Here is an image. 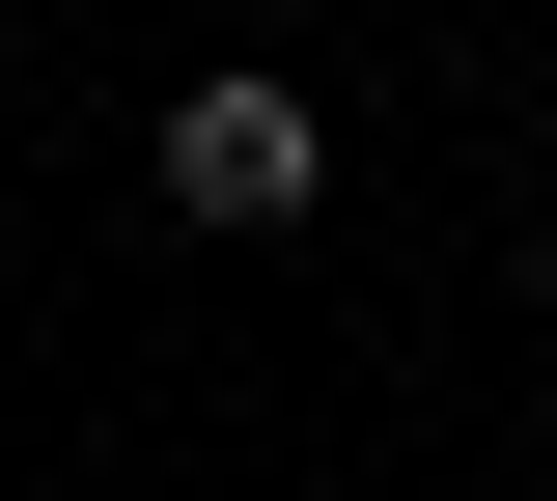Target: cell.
Wrapping results in <instances>:
<instances>
[{
  "label": "cell",
  "instance_id": "obj_1",
  "mask_svg": "<svg viewBox=\"0 0 557 501\" xmlns=\"http://www.w3.org/2000/svg\"><path fill=\"white\" fill-rule=\"evenodd\" d=\"M335 196V112L278 57H223V84H168V223H307Z\"/></svg>",
  "mask_w": 557,
  "mask_h": 501
},
{
  "label": "cell",
  "instance_id": "obj_2",
  "mask_svg": "<svg viewBox=\"0 0 557 501\" xmlns=\"http://www.w3.org/2000/svg\"><path fill=\"white\" fill-rule=\"evenodd\" d=\"M530 335H557V251H530Z\"/></svg>",
  "mask_w": 557,
  "mask_h": 501
}]
</instances>
